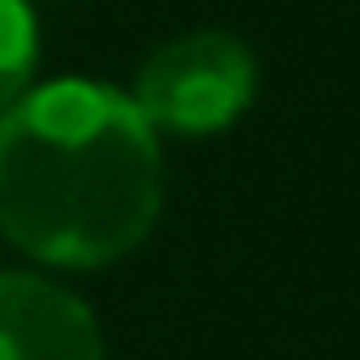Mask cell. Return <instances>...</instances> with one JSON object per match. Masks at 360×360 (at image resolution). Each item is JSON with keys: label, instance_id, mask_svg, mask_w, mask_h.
<instances>
[{"label": "cell", "instance_id": "4", "mask_svg": "<svg viewBox=\"0 0 360 360\" xmlns=\"http://www.w3.org/2000/svg\"><path fill=\"white\" fill-rule=\"evenodd\" d=\"M34 11L22 0H0V112L22 96L34 73Z\"/></svg>", "mask_w": 360, "mask_h": 360}, {"label": "cell", "instance_id": "2", "mask_svg": "<svg viewBox=\"0 0 360 360\" xmlns=\"http://www.w3.org/2000/svg\"><path fill=\"white\" fill-rule=\"evenodd\" d=\"M141 118L152 129H174V135H214L225 124H236L253 101V56L242 39L219 34V28H197L169 39L163 51L146 56L135 96Z\"/></svg>", "mask_w": 360, "mask_h": 360}, {"label": "cell", "instance_id": "3", "mask_svg": "<svg viewBox=\"0 0 360 360\" xmlns=\"http://www.w3.org/2000/svg\"><path fill=\"white\" fill-rule=\"evenodd\" d=\"M0 360H101V326L73 292L0 276Z\"/></svg>", "mask_w": 360, "mask_h": 360}, {"label": "cell", "instance_id": "1", "mask_svg": "<svg viewBox=\"0 0 360 360\" xmlns=\"http://www.w3.org/2000/svg\"><path fill=\"white\" fill-rule=\"evenodd\" d=\"M163 202L158 135L107 84L62 79L0 112V231L68 270L141 248Z\"/></svg>", "mask_w": 360, "mask_h": 360}]
</instances>
